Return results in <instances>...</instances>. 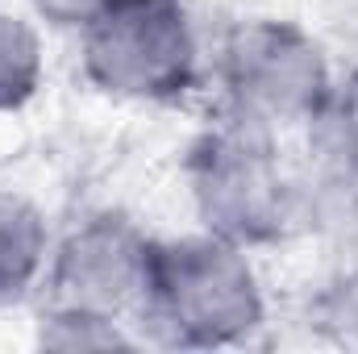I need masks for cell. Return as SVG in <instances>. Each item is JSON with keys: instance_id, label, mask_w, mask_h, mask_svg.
<instances>
[{"instance_id": "5b68a950", "label": "cell", "mask_w": 358, "mask_h": 354, "mask_svg": "<svg viewBox=\"0 0 358 354\" xmlns=\"http://www.w3.org/2000/svg\"><path fill=\"white\" fill-rule=\"evenodd\" d=\"M155 238L121 213H96L63 234L50 250V304L96 309L108 317H138L146 304Z\"/></svg>"}, {"instance_id": "ba28073f", "label": "cell", "mask_w": 358, "mask_h": 354, "mask_svg": "<svg viewBox=\"0 0 358 354\" xmlns=\"http://www.w3.org/2000/svg\"><path fill=\"white\" fill-rule=\"evenodd\" d=\"M38 346L46 351H129L138 338L125 330V317H108L76 304H46L38 317Z\"/></svg>"}, {"instance_id": "277c9868", "label": "cell", "mask_w": 358, "mask_h": 354, "mask_svg": "<svg viewBox=\"0 0 358 354\" xmlns=\"http://www.w3.org/2000/svg\"><path fill=\"white\" fill-rule=\"evenodd\" d=\"M80 67L113 100L171 104L196 88L200 38L183 0H108L80 29Z\"/></svg>"}, {"instance_id": "6da1fadb", "label": "cell", "mask_w": 358, "mask_h": 354, "mask_svg": "<svg viewBox=\"0 0 358 354\" xmlns=\"http://www.w3.org/2000/svg\"><path fill=\"white\" fill-rule=\"evenodd\" d=\"M150 334L183 351L246 346L267 321V296L246 246L208 229L155 242L146 304L138 313Z\"/></svg>"}, {"instance_id": "3957f363", "label": "cell", "mask_w": 358, "mask_h": 354, "mask_svg": "<svg viewBox=\"0 0 358 354\" xmlns=\"http://www.w3.org/2000/svg\"><path fill=\"white\" fill-rule=\"evenodd\" d=\"M217 80L225 117L250 121L267 134L308 129L338 92L321 42L279 17H250L225 34Z\"/></svg>"}, {"instance_id": "9c48e42d", "label": "cell", "mask_w": 358, "mask_h": 354, "mask_svg": "<svg viewBox=\"0 0 358 354\" xmlns=\"http://www.w3.org/2000/svg\"><path fill=\"white\" fill-rule=\"evenodd\" d=\"M317 325H321L338 346L358 351V263L350 267V271H342V275L325 288V296H321V304H317Z\"/></svg>"}, {"instance_id": "7a4b0ae2", "label": "cell", "mask_w": 358, "mask_h": 354, "mask_svg": "<svg viewBox=\"0 0 358 354\" xmlns=\"http://www.w3.org/2000/svg\"><path fill=\"white\" fill-rule=\"evenodd\" d=\"M187 196L200 229L234 246H267L292 225V179L275 150V134L225 117L187 150Z\"/></svg>"}, {"instance_id": "30bf717a", "label": "cell", "mask_w": 358, "mask_h": 354, "mask_svg": "<svg viewBox=\"0 0 358 354\" xmlns=\"http://www.w3.org/2000/svg\"><path fill=\"white\" fill-rule=\"evenodd\" d=\"M29 8H34V17L46 21L50 29H71V34H80L88 21H96V17L108 8V0H29Z\"/></svg>"}, {"instance_id": "52a82bcc", "label": "cell", "mask_w": 358, "mask_h": 354, "mask_svg": "<svg viewBox=\"0 0 358 354\" xmlns=\"http://www.w3.org/2000/svg\"><path fill=\"white\" fill-rule=\"evenodd\" d=\"M46 76L42 34L29 17L0 8V113L25 108Z\"/></svg>"}, {"instance_id": "8fae6325", "label": "cell", "mask_w": 358, "mask_h": 354, "mask_svg": "<svg viewBox=\"0 0 358 354\" xmlns=\"http://www.w3.org/2000/svg\"><path fill=\"white\" fill-rule=\"evenodd\" d=\"M342 92L350 96V104H355V113H358V76H355V80H350V84H346V88H342Z\"/></svg>"}, {"instance_id": "8992f818", "label": "cell", "mask_w": 358, "mask_h": 354, "mask_svg": "<svg viewBox=\"0 0 358 354\" xmlns=\"http://www.w3.org/2000/svg\"><path fill=\"white\" fill-rule=\"evenodd\" d=\"M50 250L55 238L46 213L29 196L0 187V304L29 296L46 279Z\"/></svg>"}]
</instances>
